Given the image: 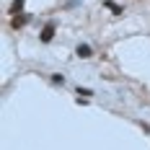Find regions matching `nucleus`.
<instances>
[{"mask_svg": "<svg viewBox=\"0 0 150 150\" xmlns=\"http://www.w3.org/2000/svg\"><path fill=\"white\" fill-rule=\"evenodd\" d=\"M49 80H52V86H65V75H62V73H54Z\"/></svg>", "mask_w": 150, "mask_h": 150, "instance_id": "nucleus-7", "label": "nucleus"}, {"mask_svg": "<svg viewBox=\"0 0 150 150\" xmlns=\"http://www.w3.org/2000/svg\"><path fill=\"white\" fill-rule=\"evenodd\" d=\"M29 21H31V13H21V16H13V21H11V26H13V29L18 31L21 26H26Z\"/></svg>", "mask_w": 150, "mask_h": 150, "instance_id": "nucleus-3", "label": "nucleus"}, {"mask_svg": "<svg viewBox=\"0 0 150 150\" xmlns=\"http://www.w3.org/2000/svg\"><path fill=\"white\" fill-rule=\"evenodd\" d=\"M75 93H78V98H91V96H93V91L86 88V86H78V88H75Z\"/></svg>", "mask_w": 150, "mask_h": 150, "instance_id": "nucleus-6", "label": "nucleus"}, {"mask_svg": "<svg viewBox=\"0 0 150 150\" xmlns=\"http://www.w3.org/2000/svg\"><path fill=\"white\" fill-rule=\"evenodd\" d=\"M23 5H26V0H13V3H11V8H8V13H11V16L26 13V11H23Z\"/></svg>", "mask_w": 150, "mask_h": 150, "instance_id": "nucleus-4", "label": "nucleus"}, {"mask_svg": "<svg viewBox=\"0 0 150 150\" xmlns=\"http://www.w3.org/2000/svg\"><path fill=\"white\" fill-rule=\"evenodd\" d=\"M75 57L91 60V57H93V47H91V44H78V47H75Z\"/></svg>", "mask_w": 150, "mask_h": 150, "instance_id": "nucleus-2", "label": "nucleus"}, {"mask_svg": "<svg viewBox=\"0 0 150 150\" xmlns=\"http://www.w3.org/2000/svg\"><path fill=\"white\" fill-rule=\"evenodd\" d=\"M104 5H106V8H109L114 16H122V13H124V5H117L114 0H104Z\"/></svg>", "mask_w": 150, "mask_h": 150, "instance_id": "nucleus-5", "label": "nucleus"}, {"mask_svg": "<svg viewBox=\"0 0 150 150\" xmlns=\"http://www.w3.org/2000/svg\"><path fill=\"white\" fill-rule=\"evenodd\" d=\"M80 3H83V0H67V3H65V8H67V11H70V8H78V5H80Z\"/></svg>", "mask_w": 150, "mask_h": 150, "instance_id": "nucleus-8", "label": "nucleus"}, {"mask_svg": "<svg viewBox=\"0 0 150 150\" xmlns=\"http://www.w3.org/2000/svg\"><path fill=\"white\" fill-rule=\"evenodd\" d=\"M54 34H57V21H47L44 29L39 31V42H42V44H49V42L54 39Z\"/></svg>", "mask_w": 150, "mask_h": 150, "instance_id": "nucleus-1", "label": "nucleus"}]
</instances>
